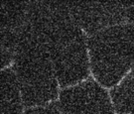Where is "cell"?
I'll list each match as a JSON object with an SVG mask.
<instances>
[{"label": "cell", "instance_id": "cell-1", "mask_svg": "<svg viewBox=\"0 0 134 114\" xmlns=\"http://www.w3.org/2000/svg\"><path fill=\"white\" fill-rule=\"evenodd\" d=\"M14 71L27 107L45 106L58 96V78L45 36V2L30 4L14 56Z\"/></svg>", "mask_w": 134, "mask_h": 114}, {"label": "cell", "instance_id": "cell-2", "mask_svg": "<svg viewBox=\"0 0 134 114\" xmlns=\"http://www.w3.org/2000/svg\"><path fill=\"white\" fill-rule=\"evenodd\" d=\"M45 36L59 84L80 83L88 76L86 40L67 3H45Z\"/></svg>", "mask_w": 134, "mask_h": 114}, {"label": "cell", "instance_id": "cell-3", "mask_svg": "<svg viewBox=\"0 0 134 114\" xmlns=\"http://www.w3.org/2000/svg\"><path fill=\"white\" fill-rule=\"evenodd\" d=\"M91 69L101 86L111 87L134 65V26L120 24L90 36Z\"/></svg>", "mask_w": 134, "mask_h": 114}, {"label": "cell", "instance_id": "cell-4", "mask_svg": "<svg viewBox=\"0 0 134 114\" xmlns=\"http://www.w3.org/2000/svg\"><path fill=\"white\" fill-rule=\"evenodd\" d=\"M129 4L119 1H82L69 2L67 6L81 30L91 36L112 26L128 23Z\"/></svg>", "mask_w": 134, "mask_h": 114}, {"label": "cell", "instance_id": "cell-5", "mask_svg": "<svg viewBox=\"0 0 134 114\" xmlns=\"http://www.w3.org/2000/svg\"><path fill=\"white\" fill-rule=\"evenodd\" d=\"M59 106L63 114H114L107 91L92 78L61 91Z\"/></svg>", "mask_w": 134, "mask_h": 114}, {"label": "cell", "instance_id": "cell-6", "mask_svg": "<svg viewBox=\"0 0 134 114\" xmlns=\"http://www.w3.org/2000/svg\"><path fill=\"white\" fill-rule=\"evenodd\" d=\"M30 4L24 2H1V54L2 67L7 66L19 44L28 19Z\"/></svg>", "mask_w": 134, "mask_h": 114}, {"label": "cell", "instance_id": "cell-7", "mask_svg": "<svg viewBox=\"0 0 134 114\" xmlns=\"http://www.w3.org/2000/svg\"><path fill=\"white\" fill-rule=\"evenodd\" d=\"M15 71L11 69L1 72V114H21L22 98Z\"/></svg>", "mask_w": 134, "mask_h": 114}, {"label": "cell", "instance_id": "cell-8", "mask_svg": "<svg viewBox=\"0 0 134 114\" xmlns=\"http://www.w3.org/2000/svg\"><path fill=\"white\" fill-rule=\"evenodd\" d=\"M110 93L117 113L134 114V67Z\"/></svg>", "mask_w": 134, "mask_h": 114}, {"label": "cell", "instance_id": "cell-9", "mask_svg": "<svg viewBox=\"0 0 134 114\" xmlns=\"http://www.w3.org/2000/svg\"><path fill=\"white\" fill-rule=\"evenodd\" d=\"M24 114H63L61 110L58 108V104L51 103L45 106H39L35 108L27 110Z\"/></svg>", "mask_w": 134, "mask_h": 114}, {"label": "cell", "instance_id": "cell-10", "mask_svg": "<svg viewBox=\"0 0 134 114\" xmlns=\"http://www.w3.org/2000/svg\"><path fill=\"white\" fill-rule=\"evenodd\" d=\"M128 23L134 26V2H130L128 8Z\"/></svg>", "mask_w": 134, "mask_h": 114}]
</instances>
